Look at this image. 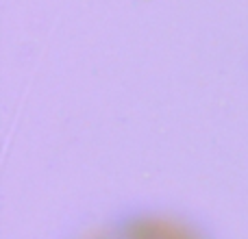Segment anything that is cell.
Masks as SVG:
<instances>
[{"label": "cell", "instance_id": "obj_2", "mask_svg": "<svg viewBox=\"0 0 248 239\" xmlns=\"http://www.w3.org/2000/svg\"><path fill=\"white\" fill-rule=\"evenodd\" d=\"M72 239H118L116 237V228L111 224H100V226H87L81 228Z\"/></svg>", "mask_w": 248, "mask_h": 239}, {"label": "cell", "instance_id": "obj_1", "mask_svg": "<svg viewBox=\"0 0 248 239\" xmlns=\"http://www.w3.org/2000/svg\"><path fill=\"white\" fill-rule=\"evenodd\" d=\"M118 239H211L194 218L159 207H135L113 220Z\"/></svg>", "mask_w": 248, "mask_h": 239}, {"label": "cell", "instance_id": "obj_3", "mask_svg": "<svg viewBox=\"0 0 248 239\" xmlns=\"http://www.w3.org/2000/svg\"><path fill=\"white\" fill-rule=\"evenodd\" d=\"M240 68H242V74H244V81H246V85H248V39H246V44H244V50H242Z\"/></svg>", "mask_w": 248, "mask_h": 239}]
</instances>
